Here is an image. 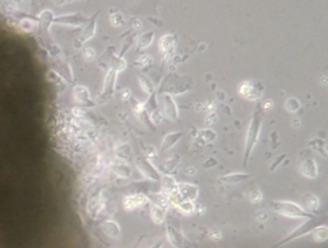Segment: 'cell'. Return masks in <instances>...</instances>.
Returning <instances> with one entry per match:
<instances>
[{
  "mask_svg": "<svg viewBox=\"0 0 328 248\" xmlns=\"http://www.w3.org/2000/svg\"><path fill=\"white\" fill-rule=\"evenodd\" d=\"M183 135H184V134L182 133V131L181 133L167 134V135L163 138V140H162V146H160V151H159V153H164V151L170 150L171 147H174V146L181 140V138Z\"/></svg>",
  "mask_w": 328,
  "mask_h": 248,
  "instance_id": "cell-14",
  "label": "cell"
},
{
  "mask_svg": "<svg viewBox=\"0 0 328 248\" xmlns=\"http://www.w3.org/2000/svg\"><path fill=\"white\" fill-rule=\"evenodd\" d=\"M144 108H145V112L148 113V116L151 117V121H152V123H160V121H162L163 116H162L160 111H159L158 100H156V92H153V93L149 94L148 100L144 103Z\"/></svg>",
  "mask_w": 328,
  "mask_h": 248,
  "instance_id": "cell-6",
  "label": "cell"
},
{
  "mask_svg": "<svg viewBox=\"0 0 328 248\" xmlns=\"http://www.w3.org/2000/svg\"><path fill=\"white\" fill-rule=\"evenodd\" d=\"M131 153L132 151H131V147H129V144H121V146H119L117 150H116V155H117V157L123 160L129 159Z\"/></svg>",
  "mask_w": 328,
  "mask_h": 248,
  "instance_id": "cell-26",
  "label": "cell"
},
{
  "mask_svg": "<svg viewBox=\"0 0 328 248\" xmlns=\"http://www.w3.org/2000/svg\"><path fill=\"white\" fill-rule=\"evenodd\" d=\"M133 42H135V35H131V37L126 39L124 44H123V47H121L120 54H119V57H123V58H124V54H125V50L129 49L132 45H133Z\"/></svg>",
  "mask_w": 328,
  "mask_h": 248,
  "instance_id": "cell-36",
  "label": "cell"
},
{
  "mask_svg": "<svg viewBox=\"0 0 328 248\" xmlns=\"http://www.w3.org/2000/svg\"><path fill=\"white\" fill-rule=\"evenodd\" d=\"M133 111H135V113L139 116V119H140L147 127H149L151 130H155V124L151 121V117H149L147 112H145L144 103H140V101L133 100Z\"/></svg>",
  "mask_w": 328,
  "mask_h": 248,
  "instance_id": "cell-13",
  "label": "cell"
},
{
  "mask_svg": "<svg viewBox=\"0 0 328 248\" xmlns=\"http://www.w3.org/2000/svg\"><path fill=\"white\" fill-rule=\"evenodd\" d=\"M117 74H119V73L110 69L109 72H108V74L105 76L104 88H102V92L100 93V100H108L110 99V97H113V94H115L116 92Z\"/></svg>",
  "mask_w": 328,
  "mask_h": 248,
  "instance_id": "cell-5",
  "label": "cell"
},
{
  "mask_svg": "<svg viewBox=\"0 0 328 248\" xmlns=\"http://www.w3.org/2000/svg\"><path fill=\"white\" fill-rule=\"evenodd\" d=\"M167 232H168V239H170L171 244H174L175 247H181L182 244V235L179 232L174 229L172 226H168L167 228Z\"/></svg>",
  "mask_w": 328,
  "mask_h": 248,
  "instance_id": "cell-25",
  "label": "cell"
},
{
  "mask_svg": "<svg viewBox=\"0 0 328 248\" xmlns=\"http://www.w3.org/2000/svg\"><path fill=\"white\" fill-rule=\"evenodd\" d=\"M264 119V108L263 105L258 104L257 110L254 111L252 116V120L249 124L247 135H246V146H245V157H244V163H247V160L250 159V155L253 153V149L257 144L258 136L261 133V126H263Z\"/></svg>",
  "mask_w": 328,
  "mask_h": 248,
  "instance_id": "cell-1",
  "label": "cell"
},
{
  "mask_svg": "<svg viewBox=\"0 0 328 248\" xmlns=\"http://www.w3.org/2000/svg\"><path fill=\"white\" fill-rule=\"evenodd\" d=\"M247 178H250V174H247V173H230V174H226L224 177H219L218 182L233 185V183H240L242 181H246Z\"/></svg>",
  "mask_w": 328,
  "mask_h": 248,
  "instance_id": "cell-16",
  "label": "cell"
},
{
  "mask_svg": "<svg viewBox=\"0 0 328 248\" xmlns=\"http://www.w3.org/2000/svg\"><path fill=\"white\" fill-rule=\"evenodd\" d=\"M217 165V159H214V158H210V159H207V162L203 165V167H206V169H208V167H211V166H215Z\"/></svg>",
  "mask_w": 328,
  "mask_h": 248,
  "instance_id": "cell-41",
  "label": "cell"
},
{
  "mask_svg": "<svg viewBox=\"0 0 328 248\" xmlns=\"http://www.w3.org/2000/svg\"><path fill=\"white\" fill-rule=\"evenodd\" d=\"M198 135H199V138L205 140V142H214L215 139H217V134L213 130H199L198 131Z\"/></svg>",
  "mask_w": 328,
  "mask_h": 248,
  "instance_id": "cell-27",
  "label": "cell"
},
{
  "mask_svg": "<svg viewBox=\"0 0 328 248\" xmlns=\"http://www.w3.org/2000/svg\"><path fill=\"white\" fill-rule=\"evenodd\" d=\"M179 160L181 159H179V157H178V155L172 157L171 159H167L165 162H163V165L160 166V171L164 173V176H168L171 171H174V169L178 166Z\"/></svg>",
  "mask_w": 328,
  "mask_h": 248,
  "instance_id": "cell-21",
  "label": "cell"
},
{
  "mask_svg": "<svg viewBox=\"0 0 328 248\" xmlns=\"http://www.w3.org/2000/svg\"><path fill=\"white\" fill-rule=\"evenodd\" d=\"M272 208L277 213L285 216V217H292V219H300V217H312L309 212L303 209L299 205L289 203V201H272Z\"/></svg>",
  "mask_w": 328,
  "mask_h": 248,
  "instance_id": "cell-3",
  "label": "cell"
},
{
  "mask_svg": "<svg viewBox=\"0 0 328 248\" xmlns=\"http://www.w3.org/2000/svg\"><path fill=\"white\" fill-rule=\"evenodd\" d=\"M309 146L315 147L319 153L322 151L323 155H326V143H324V140H322V139H313L312 142H309Z\"/></svg>",
  "mask_w": 328,
  "mask_h": 248,
  "instance_id": "cell-35",
  "label": "cell"
},
{
  "mask_svg": "<svg viewBox=\"0 0 328 248\" xmlns=\"http://www.w3.org/2000/svg\"><path fill=\"white\" fill-rule=\"evenodd\" d=\"M313 232V236H315V240L317 242H324L326 239H327V226L322 225L316 228Z\"/></svg>",
  "mask_w": 328,
  "mask_h": 248,
  "instance_id": "cell-31",
  "label": "cell"
},
{
  "mask_svg": "<svg viewBox=\"0 0 328 248\" xmlns=\"http://www.w3.org/2000/svg\"><path fill=\"white\" fill-rule=\"evenodd\" d=\"M263 89H257V87L252 83H244L240 87V92L242 96H245L246 99L249 100H256L258 99V96L261 94Z\"/></svg>",
  "mask_w": 328,
  "mask_h": 248,
  "instance_id": "cell-15",
  "label": "cell"
},
{
  "mask_svg": "<svg viewBox=\"0 0 328 248\" xmlns=\"http://www.w3.org/2000/svg\"><path fill=\"white\" fill-rule=\"evenodd\" d=\"M300 101L295 97H289V99L285 101V110L288 111V112H297V111L300 110Z\"/></svg>",
  "mask_w": 328,
  "mask_h": 248,
  "instance_id": "cell-29",
  "label": "cell"
},
{
  "mask_svg": "<svg viewBox=\"0 0 328 248\" xmlns=\"http://www.w3.org/2000/svg\"><path fill=\"white\" fill-rule=\"evenodd\" d=\"M125 208L128 209H133V208H137V206H142L144 203H145V197L142 196V194H135V196H131L125 199Z\"/></svg>",
  "mask_w": 328,
  "mask_h": 248,
  "instance_id": "cell-20",
  "label": "cell"
},
{
  "mask_svg": "<svg viewBox=\"0 0 328 248\" xmlns=\"http://www.w3.org/2000/svg\"><path fill=\"white\" fill-rule=\"evenodd\" d=\"M301 173L304 174L308 178H316L317 177V166L315 159H306L303 163H301Z\"/></svg>",
  "mask_w": 328,
  "mask_h": 248,
  "instance_id": "cell-17",
  "label": "cell"
},
{
  "mask_svg": "<svg viewBox=\"0 0 328 248\" xmlns=\"http://www.w3.org/2000/svg\"><path fill=\"white\" fill-rule=\"evenodd\" d=\"M135 64H136V67H139L140 69H148V68L151 67V65L153 64L152 55H148V54L140 55V57L135 61Z\"/></svg>",
  "mask_w": 328,
  "mask_h": 248,
  "instance_id": "cell-24",
  "label": "cell"
},
{
  "mask_svg": "<svg viewBox=\"0 0 328 248\" xmlns=\"http://www.w3.org/2000/svg\"><path fill=\"white\" fill-rule=\"evenodd\" d=\"M151 215H152V219L153 221L156 223V224H159V223H162L164 219V212L159 206H156V205H153L152 208H151Z\"/></svg>",
  "mask_w": 328,
  "mask_h": 248,
  "instance_id": "cell-32",
  "label": "cell"
},
{
  "mask_svg": "<svg viewBox=\"0 0 328 248\" xmlns=\"http://www.w3.org/2000/svg\"><path fill=\"white\" fill-rule=\"evenodd\" d=\"M73 94L78 103H81L83 107H93L94 103L90 99V93H89V89L86 87H82V85H78L73 90Z\"/></svg>",
  "mask_w": 328,
  "mask_h": 248,
  "instance_id": "cell-11",
  "label": "cell"
},
{
  "mask_svg": "<svg viewBox=\"0 0 328 248\" xmlns=\"http://www.w3.org/2000/svg\"><path fill=\"white\" fill-rule=\"evenodd\" d=\"M287 159V154H281L279 157V158H277V159L274 160L273 163H272V166H270V167H269V171H274L276 170V167H277V166L279 165H281V162H283V160H285Z\"/></svg>",
  "mask_w": 328,
  "mask_h": 248,
  "instance_id": "cell-38",
  "label": "cell"
},
{
  "mask_svg": "<svg viewBox=\"0 0 328 248\" xmlns=\"http://www.w3.org/2000/svg\"><path fill=\"white\" fill-rule=\"evenodd\" d=\"M110 67H112V70H115V72L120 73L123 72L124 69L126 68V61L123 58V57H112V60H110Z\"/></svg>",
  "mask_w": 328,
  "mask_h": 248,
  "instance_id": "cell-22",
  "label": "cell"
},
{
  "mask_svg": "<svg viewBox=\"0 0 328 248\" xmlns=\"http://www.w3.org/2000/svg\"><path fill=\"white\" fill-rule=\"evenodd\" d=\"M319 199H317L315 194L307 193L304 197H303V205L306 206L308 210H317L319 209Z\"/></svg>",
  "mask_w": 328,
  "mask_h": 248,
  "instance_id": "cell-19",
  "label": "cell"
},
{
  "mask_svg": "<svg viewBox=\"0 0 328 248\" xmlns=\"http://www.w3.org/2000/svg\"><path fill=\"white\" fill-rule=\"evenodd\" d=\"M159 49L163 53L164 61H167L171 55L175 53V35L174 34H165L159 41Z\"/></svg>",
  "mask_w": 328,
  "mask_h": 248,
  "instance_id": "cell-7",
  "label": "cell"
},
{
  "mask_svg": "<svg viewBox=\"0 0 328 248\" xmlns=\"http://www.w3.org/2000/svg\"><path fill=\"white\" fill-rule=\"evenodd\" d=\"M153 38H155V34L153 33H144L143 35H140V38L137 39L136 53H140L142 50L149 47L153 42Z\"/></svg>",
  "mask_w": 328,
  "mask_h": 248,
  "instance_id": "cell-18",
  "label": "cell"
},
{
  "mask_svg": "<svg viewBox=\"0 0 328 248\" xmlns=\"http://www.w3.org/2000/svg\"><path fill=\"white\" fill-rule=\"evenodd\" d=\"M261 199H263L261 193H260L258 190H253L252 194H250V201H252V203H260Z\"/></svg>",
  "mask_w": 328,
  "mask_h": 248,
  "instance_id": "cell-39",
  "label": "cell"
},
{
  "mask_svg": "<svg viewBox=\"0 0 328 248\" xmlns=\"http://www.w3.org/2000/svg\"><path fill=\"white\" fill-rule=\"evenodd\" d=\"M163 243H164V240H162V242L158 243V244H155V246H153L152 248H162V246H163Z\"/></svg>",
  "mask_w": 328,
  "mask_h": 248,
  "instance_id": "cell-43",
  "label": "cell"
},
{
  "mask_svg": "<svg viewBox=\"0 0 328 248\" xmlns=\"http://www.w3.org/2000/svg\"><path fill=\"white\" fill-rule=\"evenodd\" d=\"M139 84H140V87H142V89L145 93L151 94L155 92V85L147 76H140L139 77Z\"/></svg>",
  "mask_w": 328,
  "mask_h": 248,
  "instance_id": "cell-23",
  "label": "cell"
},
{
  "mask_svg": "<svg viewBox=\"0 0 328 248\" xmlns=\"http://www.w3.org/2000/svg\"><path fill=\"white\" fill-rule=\"evenodd\" d=\"M162 180V182H163V186L165 189H168L171 193L174 192V189H176V183L175 181H174V178H171V177L168 176H164L163 178H160Z\"/></svg>",
  "mask_w": 328,
  "mask_h": 248,
  "instance_id": "cell-34",
  "label": "cell"
},
{
  "mask_svg": "<svg viewBox=\"0 0 328 248\" xmlns=\"http://www.w3.org/2000/svg\"><path fill=\"white\" fill-rule=\"evenodd\" d=\"M179 209L182 212H184V213H190L192 210V204L191 201H184V203H181L179 204Z\"/></svg>",
  "mask_w": 328,
  "mask_h": 248,
  "instance_id": "cell-37",
  "label": "cell"
},
{
  "mask_svg": "<svg viewBox=\"0 0 328 248\" xmlns=\"http://www.w3.org/2000/svg\"><path fill=\"white\" fill-rule=\"evenodd\" d=\"M320 225H326V219H323L320 216H312V217H309L306 223H303L300 226H297L295 231L290 232L289 235L285 237V239H283V240L277 243V244H274L272 248L281 247V246H284L287 243L293 242V240L299 239V237L306 236V235L311 233L312 231H315V229L319 228Z\"/></svg>",
  "mask_w": 328,
  "mask_h": 248,
  "instance_id": "cell-2",
  "label": "cell"
},
{
  "mask_svg": "<svg viewBox=\"0 0 328 248\" xmlns=\"http://www.w3.org/2000/svg\"><path fill=\"white\" fill-rule=\"evenodd\" d=\"M88 18L83 17L81 12H74V14H67V15H62V17L55 18V23H61V24H71V26H80L86 23Z\"/></svg>",
  "mask_w": 328,
  "mask_h": 248,
  "instance_id": "cell-9",
  "label": "cell"
},
{
  "mask_svg": "<svg viewBox=\"0 0 328 248\" xmlns=\"http://www.w3.org/2000/svg\"><path fill=\"white\" fill-rule=\"evenodd\" d=\"M178 190H179V196H182L183 199L187 200V201H191V200H195L198 197V192L199 189L195 185L192 183H181L178 186Z\"/></svg>",
  "mask_w": 328,
  "mask_h": 248,
  "instance_id": "cell-12",
  "label": "cell"
},
{
  "mask_svg": "<svg viewBox=\"0 0 328 248\" xmlns=\"http://www.w3.org/2000/svg\"><path fill=\"white\" fill-rule=\"evenodd\" d=\"M105 232L109 235V236L115 237L116 235H119V232H120V229H119V225L116 224V223H113V221H109V223H106L105 224Z\"/></svg>",
  "mask_w": 328,
  "mask_h": 248,
  "instance_id": "cell-33",
  "label": "cell"
},
{
  "mask_svg": "<svg viewBox=\"0 0 328 248\" xmlns=\"http://www.w3.org/2000/svg\"><path fill=\"white\" fill-rule=\"evenodd\" d=\"M136 166L137 169L140 170V173L144 174V177H147V178H149V180H152V181L155 182L160 181V178H162L160 173H159L158 169L151 163V160L147 159L145 157H139L136 160Z\"/></svg>",
  "mask_w": 328,
  "mask_h": 248,
  "instance_id": "cell-4",
  "label": "cell"
},
{
  "mask_svg": "<svg viewBox=\"0 0 328 248\" xmlns=\"http://www.w3.org/2000/svg\"><path fill=\"white\" fill-rule=\"evenodd\" d=\"M129 96H131V90H129V89H124V92H123V99L128 100L129 99Z\"/></svg>",
  "mask_w": 328,
  "mask_h": 248,
  "instance_id": "cell-42",
  "label": "cell"
},
{
  "mask_svg": "<svg viewBox=\"0 0 328 248\" xmlns=\"http://www.w3.org/2000/svg\"><path fill=\"white\" fill-rule=\"evenodd\" d=\"M109 19L110 23H112L113 26H124V18H123V15H121L117 10H116V11L115 10H110Z\"/></svg>",
  "mask_w": 328,
  "mask_h": 248,
  "instance_id": "cell-28",
  "label": "cell"
},
{
  "mask_svg": "<svg viewBox=\"0 0 328 248\" xmlns=\"http://www.w3.org/2000/svg\"><path fill=\"white\" fill-rule=\"evenodd\" d=\"M100 17V11H97L96 14H94L93 17L90 18V19H88L86 21V26H85V28H83V31H82L81 37L78 38V44H82V42H86V41H89L90 38H93L94 34H96V24H97V19H99Z\"/></svg>",
  "mask_w": 328,
  "mask_h": 248,
  "instance_id": "cell-8",
  "label": "cell"
},
{
  "mask_svg": "<svg viewBox=\"0 0 328 248\" xmlns=\"http://www.w3.org/2000/svg\"><path fill=\"white\" fill-rule=\"evenodd\" d=\"M94 55H96V51L93 49H85L83 50V57L85 58H88V60H92L94 58Z\"/></svg>",
  "mask_w": 328,
  "mask_h": 248,
  "instance_id": "cell-40",
  "label": "cell"
},
{
  "mask_svg": "<svg viewBox=\"0 0 328 248\" xmlns=\"http://www.w3.org/2000/svg\"><path fill=\"white\" fill-rule=\"evenodd\" d=\"M115 171L121 177H131V167L126 163H117L115 166Z\"/></svg>",
  "mask_w": 328,
  "mask_h": 248,
  "instance_id": "cell-30",
  "label": "cell"
},
{
  "mask_svg": "<svg viewBox=\"0 0 328 248\" xmlns=\"http://www.w3.org/2000/svg\"><path fill=\"white\" fill-rule=\"evenodd\" d=\"M164 112L165 115L168 116L172 120H178L179 117V110H178V105H176L175 100L171 94H164Z\"/></svg>",
  "mask_w": 328,
  "mask_h": 248,
  "instance_id": "cell-10",
  "label": "cell"
}]
</instances>
